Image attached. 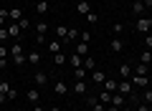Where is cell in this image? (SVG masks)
<instances>
[{
	"instance_id": "obj_1",
	"label": "cell",
	"mask_w": 152,
	"mask_h": 111,
	"mask_svg": "<svg viewBox=\"0 0 152 111\" xmlns=\"http://www.w3.org/2000/svg\"><path fill=\"white\" fill-rule=\"evenodd\" d=\"M134 30H137V33H142V36H147V33L152 30V18H147V15L137 18V23H134Z\"/></svg>"
},
{
	"instance_id": "obj_2",
	"label": "cell",
	"mask_w": 152,
	"mask_h": 111,
	"mask_svg": "<svg viewBox=\"0 0 152 111\" xmlns=\"http://www.w3.org/2000/svg\"><path fill=\"white\" fill-rule=\"evenodd\" d=\"M117 91H119L122 96H132V94H134V86H132L129 78H122L119 83H117Z\"/></svg>"
},
{
	"instance_id": "obj_3",
	"label": "cell",
	"mask_w": 152,
	"mask_h": 111,
	"mask_svg": "<svg viewBox=\"0 0 152 111\" xmlns=\"http://www.w3.org/2000/svg\"><path fill=\"white\" fill-rule=\"evenodd\" d=\"M132 86H134V89H147V86H150V78H147V76H134L132 73Z\"/></svg>"
},
{
	"instance_id": "obj_4",
	"label": "cell",
	"mask_w": 152,
	"mask_h": 111,
	"mask_svg": "<svg viewBox=\"0 0 152 111\" xmlns=\"http://www.w3.org/2000/svg\"><path fill=\"white\" fill-rule=\"evenodd\" d=\"M150 71H152L150 63H137V66H132V73H134V76H147Z\"/></svg>"
},
{
	"instance_id": "obj_5",
	"label": "cell",
	"mask_w": 152,
	"mask_h": 111,
	"mask_svg": "<svg viewBox=\"0 0 152 111\" xmlns=\"http://www.w3.org/2000/svg\"><path fill=\"white\" fill-rule=\"evenodd\" d=\"M53 94H56V96H66V94H69V83L58 78V81L53 83Z\"/></svg>"
},
{
	"instance_id": "obj_6",
	"label": "cell",
	"mask_w": 152,
	"mask_h": 111,
	"mask_svg": "<svg viewBox=\"0 0 152 111\" xmlns=\"http://www.w3.org/2000/svg\"><path fill=\"white\" fill-rule=\"evenodd\" d=\"M91 81H94V86H102L104 81H107V73L99 71V68H94V71H91Z\"/></svg>"
},
{
	"instance_id": "obj_7",
	"label": "cell",
	"mask_w": 152,
	"mask_h": 111,
	"mask_svg": "<svg viewBox=\"0 0 152 111\" xmlns=\"http://www.w3.org/2000/svg\"><path fill=\"white\" fill-rule=\"evenodd\" d=\"M33 8H36V13L38 15H46V13H48V0H36V3H33Z\"/></svg>"
},
{
	"instance_id": "obj_8",
	"label": "cell",
	"mask_w": 152,
	"mask_h": 111,
	"mask_svg": "<svg viewBox=\"0 0 152 111\" xmlns=\"http://www.w3.org/2000/svg\"><path fill=\"white\" fill-rule=\"evenodd\" d=\"M5 28H8V36H10V38H15V41H18V38H20V33H23L18 23H8Z\"/></svg>"
},
{
	"instance_id": "obj_9",
	"label": "cell",
	"mask_w": 152,
	"mask_h": 111,
	"mask_svg": "<svg viewBox=\"0 0 152 111\" xmlns=\"http://www.w3.org/2000/svg\"><path fill=\"white\" fill-rule=\"evenodd\" d=\"M89 106H91V111H107V104H102L96 96H89Z\"/></svg>"
},
{
	"instance_id": "obj_10",
	"label": "cell",
	"mask_w": 152,
	"mask_h": 111,
	"mask_svg": "<svg viewBox=\"0 0 152 111\" xmlns=\"http://www.w3.org/2000/svg\"><path fill=\"white\" fill-rule=\"evenodd\" d=\"M132 13H134L137 18H142L147 13V8H145V3H142V0H137V3H132Z\"/></svg>"
},
{
	"instance_id": "obj_11",
	"label": "cell",
	"mask_w": 152,
	"mask_h": 111,
	"mask_svg": "<svg viewBox=\"0 0 152 111\" xmlns=\"http://www.w3.org/2000/svg\"><path fill=\"white\" fill-rule=\"evenodd\" d=\"M117 83H119L117 78H109V76H107V81L102 83V89H104V91H109V94H114V91H117Z\"/></svg>"
},
{
	"instance_id": "obj_12",
	"label": "cell",
	"mask_w": 152,
	"mask_h": 111,
	"mask_svg": "<svg viewBox=\"0 0 152 111\" xmlns=\"http://www.w3.org/2000/svg\"><path fill=\"white\" fill-rule=\"evenodd\" d=\"M89 10H91V5H89V0H79V3H76V13H79V15H86Z\"/></svg>"
},
{
	"instance_id": "obj_13",
	"label": "cell",
	"mask_w": 152,
	"mask_h": 111,
	"mask_svg": "<svg viewBox=\"0 0 152 111\" xmlns=\"http://www.w3.org/2000/svg\"><path fill=\"white\" fill-rule=\"evenodd\" d=\"M69 66H71V68H81V66H84V56H76V53L69 56Z\"/></svg>"
},
{
	"instance_id": "obj_14",
	"label": "cell",
	"mask_w": 152,
	"mask_h": 111,
	"mask_svg": "<svg viewBox=\"0 0 152 111\" xmlns=\"http://www.w3.org/2000/svg\"><path fill=\"white\" fill-rule=\"evenodd\" d=\"M33 78H36V89L48 83V73H43V71H36V76H33Z\"/></svg>"
},
{
	"instance_id": "obj_15",
	"label": "cell",
	"mask_w": 152,
	"mask_h": 111,
	"mask_svg": "<svg viewBox=\"0 0 152 111\" xmlns=\"http://www.w3.org/2000/svg\"><path fill=\"white\" fill-rule=\"evenodd\" d=\"M124 104H127V101H124V96H122L119 91H114V94H112V106H117V109H122Z\"/></svg>"
},
{
	"instance_id": "obj_16",
	"label": "cell",
	"mask_w": 152,
	"mask_h": 111,
	"mask_svg": "<svg viewBox=\"0 0 152 111\" xmlns=\"http://www.w3.org/2000/svg\"><path fill=\"white\" fill-rule=\"evenodd\" d=\"M26 99H28V104H38V101H41V91L38 89H31L26 94Z\"/></svg>"
},
{
	"instance_id": "obj_17",
	"label": "cell",
	"mask_w": 152,
	"mask_h": 111,
	"mask_svg": "<svg viewBox=\"0 0 152 111\" xmlns=\"http://www.w3.org/2000/svg\"><path fill=\"white\" fill-rule=\"evenodd\" d=\"M109 48H112L114 53H122V51H124V41H122V38H114V41L109 43Z\"/></svg>"
},
{
	"instance_id": "obj_18",
	"label": "cell",
	"mask_w": 152,
	"mask_h": 111,
	"mask_svg": "<svg viewBox=\"0 0 152 111\" xmlns=\"http://www.w3.org/2000/svg\"><path fill=\"white\" fill-rule=\"evenodd\" d=\"M74 94L76 96H86V81H76L74 83Z\"/></svg>"
},
{
	"instance_id": "obj_19",
	"label": "cell",
	"mask_w": 152,
	"mask_h": 111,
	"mask_svg": "<svg viewBox=\"0 0 152 111\" xmlns=\"http://www.w3.org/2000/svg\"><path fill=\"white\" fill-rule=\"evenodd\" d=\"M26 58H28V63H31V66H38V63H41V53L31 51V53H26Z\"/></svg>"
},
{
	"instance_id": "obj_20",
	"label": "cell",
	"mask_w": 152,
	"mask_h": 111,
	"mask_svg": "<svg viewBox=\"0 0 152 111\" xmlns=\"http://www.w3.org/2000/svg\"><path fill=\"white\" fill-rule=\"evenodd\" d=\"M117 73H119L122 78H132V66H129V63H122V66H119V71H117Z\"/></svg>"
},
{
	"instance_id": "obj_21",
	"label": "cell",
	"mask_w": 152,
	"mask_h": 111,
	"mask_svg": "<svg viewBox=\"0 0 152 111\" xmlns=\"http://www.w3.org/2000/svg\"><path fill=\"white\" fill-rule=\"evenodd\" d=\"M74 53H76V56H89V43H81V41H79Z\"/></svg>"
},
{
	"instance_id": "obj_22",
	"label": "cell",
	"mask_w": 152,
	"mask_h": 111,
	"mask_svg": "<svg viewBox=\"0 0 152 111\" xmlns=\"http://www.w3.org/2000/svg\"><path fill=\"white\" fill-rule=\"evenodd\" d=\"M96 99L102 101V104H107V106L112 104V94H109V91H104V89H102V91H99V94H96Z\"/></svg>"
},
{
	"instance_id": "obj_23",
	"label": "cell",
	"mask_w": 152,
	"mask_h": 111,
	"mask_svg": "<svg viewBox=\"0 0 152 111\" xmlns=\"http://www.w3.org/2000/svg\"><path fill=\"white\" fill-rule=\"evenodd\" d=\"M61 48H64V43H61L58 38H56V41H51V43H48V51L53 53V56H56V53H61Z\"/></svg>"
},
{
	"instance_id": "obj_24",
	"label": "cell",
	"mask_w": 152,
	"mask_h": 111,
	"mask_svg": "<svg viewBox=\"0 0 152 111\" xmlns=\"http://www.w3.org/2000/svg\"><path fill=\"white\" fill-rule=\"evenodd\" d=\"M8 18H10V23H18L23 18V10H20V8H10V15H8Z\"/></svg>"
},
{
	"instance_id": "obj_25",
	"label": "cell",
	"mask_w": 152,
	"mask_h": 111,
	"mask_svg": "<svg viewBox=\"0 0 152 111\" xmlns=\"http://www.w3.org/2000/svg\"><path fill=\"white\" fill-rule=\"evenodd\" d=\"M84 68H86V71H89V73H91V71H94V68H96V61H94V58H91V56H84Z\"/></svg>"
},
{
	"instance_id": "obj_26",
	"label": "cell",
	"mask_w": 152,
	"mask_h": 111,
	"mask_svg": "<svg viewBox=\"0 0 152 111\" xmlns=\"http://www.w3.org/2000/svg\"><path fill=\"white\" fill-rule=\"evenodd\" d=\"M69 63V56H64V53H56L53 56V66H66Z\"/></svg>"
},
{
	"instance_id": "obj_27",
	"label": "cell",
	"mask_w": 152,
	"mask_h": 111,
	"mask_svg": "<svg viewBox=\"0 0 152 111\" xmlns=\"http://www.w3.org/2000/svg\"><path fill=\"white\" fill-rule=\"evenodd\" d=\"M140 63H152V51H147V48H145V51L140 53Z\"/></svg>"
},
{
	"instance_id": "obj_28",
	"label": "cell",
	"mask_w": 152,
	"mask_h": 111,
	"mask_svg": "<svg viewBox=\"0 0 152 111\" xmlns=\"http://www.w3.org/2000/svg\"><path fill=\"white\" fill-rule=\"evenodd\" d=\"M74 76H76V81H84V78L89 76V71H86V68L81 66V68H74Z\"/></svg>"
},
{
	"instance_id": "obj_29",
	"label": "cell",
	"mask_w": 152,
	"mask_h": 111,
	"mask_svg": "<svg viewBox=\"0 0 152 111\" xmlns=\"http://www.w3.org/2000/svg\"><path fill=\"white\" fill-rule=\"evenodd\" d=\"M23 53H26V51H23V46H20V43H13V46H10V56H23Z\"/></svg>"
},
{
	"instance_id": "obj_30",
	"label": "cell",
	"mask_w": 152,
	"mask_h": 111,
	"mask_svg": "<svg viewBox=\"0 0 152 111\" xmlns=\"http://www.w3.org/2000/svg\"><path fill=\"white\" fill-rule=\"evenodd\" d=\"M36 33H38V36H46V33H48V25H46L43 20H38L36 23Z\"/></svg>"
},
{
	"instance_id": "obj_31",
	"label": "cell",
	"mask_w": 152,
	"mask_h": 111,
	"mask_svg": "<svg viewBox=\"0 0 152 111\" xmlns=\"http://www.w3.org/2000/svg\"><path fill=\"white\" fill-rule=\"evenodd\" d=\"M86 23H89V25H94V23H99V15H96L94 10H89V13H86Z\"/></svg>"
},
{
	"instance_id": "obj_32",
	"label": "cell",
	"mask_w": 152,
	"mask_h": 111,
	"mask_svg": "<svg viewBox=\"0 0 152 111\" xmlns=\"http://www.w3.org/2000/svg\"><path fill=\"white\" fill-rule=\"evenodd\" d=\"M134 111H152V109H150V104H145V101H137V104H134Z\"/></svg>"
},
{
	"instance_id": "obj_33",
	"label": "cell",
	"mask_w": 152,
	"mask_h": 111,
	"mask_svg": "<svg viewBox=\"0 0 152 111\" xmlns=\"http://www.w3.org/2000/svg\"><path fill=\"white\" fill-rule=\"evenodd\" d=\"M13 61H15V66H26V63H28L26 53H23V56H13Z\"/></svg>"
},
{
	"instance_id": "obj_34",
	"label": "cell",
	"mask_w": 152,
	"mask_h": 111,
	"mask_svg": "<svg viewBox=\"0 0 152 111\" xmlns=\"http://www.w3.org/2000/svg\"><path fill=\"white\" fill-rule=\"evenodd\" d=\"M18 25H20V30H28V28H31V20H28V18L23 15L20 20H18Z\"/></svg>"
},
{
	"instance_id": "obj_35",
	"label": "cell",
	"mask_w": 152,
	"mask_h": 111,
	"mask_svg": "<svg viewBox=\"0 0 152 111\" xmlns=\"http://www.w3.org/2000/svg\"><path fill=\"white\" fill-rule=\"evenodd\" d=\"M79 38H81V43H89V41H91V33H89V30H81V33H79Z\"/></svg>"
},
{
	"instance_id": "obj_36",
	"label": "cell",
	"mask_w": 152,
	"mask_h": 111,
	"mask_svg": "<svg viewBox=\"0 0 152 111\" xmlns=\"http://www.w3.org/2000/svg\"><path fill=\"white\" fill-rule=\"evenodd\" d=\"M10 89H13V86L8 83V81H0V91H3V94H5V96H8V91H10Z\"/></svg>"
},
{
	"instance_id": "obj_37",
	"label": "cell",
	"mask_w": 152,
	"mask_h": 111,
	"mask_svg": "<svg viewBox=\"0 0 152 111\" xmlns=\"http://www.w3.org/2000/svg\"><path fill=\"white\" fill-rule=\"evenodd\" d=\"M145 48H147V51H152V33H147V36H145Z\"/></svg>"
},
{
	"instance_id": "obj_38",
	"label": "cell",
	"mask_w": 152,
	"mask_h": 111,
	"mask_svg": "<svg viewBox=\"0 0 152 111\" xmlns=\"http://www.w3.org/2000/svg\"><path fill=\"white\" fill-rule=\"evenodd\" d=\"M114 33L122 36V33H124V23H114Z\"/></svg>"
},
{
	"instance_id": "obj_39",
	"label": "cell",
	"mask_w": 152,
	"mask_h": 111,
	"mask_svg": "<svg viewBox=\"0 0 152 111\" xmlns=\"http://www.w3.org/2000/svg\"><path fill=\"white\" fill-rule=\"evenodd\" d=\"M10 56V48H5V46H0V58H8Z\"/></svg>"
},
{
	"instance_id": "obj_40",
	"label": "cell",
	"mask_w": 152,
	"mask_h": 111,
	"mask_svg": "<svg viewBox=\"0 0 152 111\" xmlns=\"http://www.w3.org/2000/svg\"><path fill=\"white\" fill-rule=\"evenodd\" d=\"M5 38H10V36H8V28L3 25V28H0V41H5Z\"/></svg>"
},
{
	"instance_id": "obj_41",
	"label": "cell",
	"mask_w": 152,
	"mask_h": 111,
	"mask_svg": "<svg viewBox=\"0 0 152 111\" xmlns=\"http://www.w3.org/2000/svg\"><path fill=\"white\" fill-rule=\"evenodd\" d=\"M76 36H79V30H76V28H69V41H74Z\"/></svg>"
},
{
	"instance_id": "obj_42",
	"label": "cell",
	"mask_w": 152,
	"mask_h": 111,
	"mask_svg": "<svg viewBox=\"0 0 152 111\" xmlns=\"http://www.w3.org/2000/svg\"><path fill=\"white\" fill-rule=\"evenodd\" d=\"M119 111H134V106H132V104H124V106H122Z\"/></svg>"
},
{
	"instance_id": "obj_43",
	"label": "cell",
	"mask_w": 152,
	"mask_h": 111,
	"mask_svg": "<svg viewBox=\"0 0 152 111\" xmlns=\"http://www.w3.org/2000/svg\"><path fill=\"white\" fill-rule=\"evenodd\" d=\"M5 101H8V96L3 94V91H0V104H5Z\"/></svg>"
},
{
	"instance_id": "obj_44",
	"label": "cell",
	"mask_w": 152,
	"mask_h": 111,
	"mask_svg": "<svg viewBox=\"0 0 152 111\" xmlns=\"http://www.w3.org/2000/svg\"><path fill=\"white\" fill-rule=\"evenodd\" d=\"M8 66V58H0V68H5Z\"/></svg>"
},
{
	"instance_id": "obj_45",
	"label": "cell",
	"mask_w": 152,
	"mask_h": 111,
	"mask_svg": "<svg viewBox=\"0 0 152 111\" xmlns=\"http://www.w3.org/2000/svg\"><path fill=\"white\" fill-rule=\"evenodd\" d=\"M142 3H145V8H147V10L152 8V0H142Z\"/></svg>"
},
{
	"instance_id": "obj_46",
	"label": "cell",
	"mask_w": 152,
	"mask_h": 111,
	"mask_svg": "<svg viewBox=\"0 0 152 111\" xmlns=\"http://www.w3.org/2000/svg\"><path fill=\"white\" fill-rule=\"evenodd\" d=\"M107 111H119V109H117V106H112V104H109V106H107Z\"/></svg>"
},
{
	"instance_id": "obj_47",
	"label": "cell",
	"mask_w": 152,
	"mask_h": 111,
	"mask_svg": "<svg viewBox=\"0 0 152 111\" xmlns=\"http://www.w3.org/2000/svg\"><path fill=\"white\" fill-rule=\"evenodd\" d=\"M33 111H46V109H43V106H38V104H36V109H33Z\"/></svg>"
},
{
	"instance_id": "obj_48",
	"label": "cell",
	"mask_w": 152,
	"mask_h": 111,
	"mask_svg": "<svg viewBox=\"0 0 152 111\" xmlns=\"http://www.w3.org/2000/svg\"><path fill=\"white\" fill-rule=\"evenodd\" d=\"M48 111H61V109H58V106H51V109H48Z\"/></svg>"
},
{
	"instance_id": "obj_49",
	"label": "cell",
	"mask_w": 152,
	"mask_h": 111,
	"mask_svg": "<svg viewBox=\"0 0 152 111\" xmlns=\"http://www.w3.org/2000/svg\"><path fill=\"white\" fill-rule=\"evenodd\" d=\"M147 78H150V86H152V71H150V73H147Z\"/></svg>"
},
{
	"instance_id": "obj_50",
	"label": "cell",
	"mask_w": 152,
	"mask_h": 111,
	"mask_svg": "<svg viewBox=\"0 0 152 111\" xmlns=\"http://www.w3.org/2000/svg\"><path fill=\"white\" fill-rule=\"evenodd\" d=\"M109 3H117V0H109Z\"/></svg>"
},
{
	"instance_id": "obj_51",
	"label": "cell",
	"mask_w": 152,
	"mask_h": 111,
	"mask_svg": "<svg viewBox=\"0 0 152 111\" xmlns=\"http://www.w3.org/2000/svg\"><path fill=\"white\" fill-rule=\"evenodd\" d=\"M132 3H137V0H132Z\"/></svg>"
},
{
	"instance_id": "obj_52",
	"label": "cell",
	"mask_w": 152,
	"mask_h": 111,
	"mask_svg": "<svg viewBox=\"0 0 152 111\" xmlns=\"http://www.w3.org/2000/svg\"><path fill=\"white\" fill-rule=\"evenodd\" d=\"M71 111H76V109H71Z\"/></svg>"
},
{
	"instance_id": "obj_53",
	"label": "cell",
	"mask_w": 152,
	"mask_h": 111,
	"mask_svg": "<svg viewBox=\"0 0 152 111\" xmlns=\"http://www.w3.org/2000/svg\"><path fill=\"white\" fill-rule=\"evenodd\" d=\"M31 111H33V109H31Z\"/></svg>"
}]
</instances>
